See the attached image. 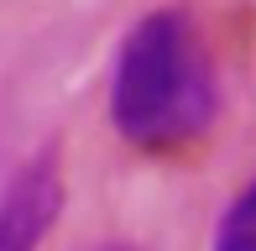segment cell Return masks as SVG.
I'll list each match as a JSON object with an SVG mask.
<instances>
[{"instance_id":"277c9868","label":"cell","mask_w":256,"mask_h":251,"mask_svg":"<svg viewBox=\"0 0 256 251\" xmlns=\"http://www.w3.org/2000/svg\"><path fill=\"white\" fill-rule=\"evenodd\" d=\"M100 251H131V246H100Z\"/></svg>"},{"instance_id":"3957f363","label":"cell","mask_w":256,"mask_h":251,"mask_svg":"<svg viewBox=\"0 0 256 251\" xmlns=\"http://www.w3.org/2000/svg\"><path fill=\"white\" fill-rule=\"evenodd\" d=\"M214 251H256V184L225 210L214 230Z\"/></svg>"},{"instance_id":"7a4b0ae2","label":"cell","mask_w":256,"mask_h":251,"mask_svg":"<svg viewBox=\"0 0 256 251\" xmlns=\"http://www.w3.org/2000/svg\"><path fill=\"white\" fill-rule=\"evenodd\" d=\"M63 210V162L58 146H42L0 194V251H37Z\"/></svg>"},{"instance_id":"6da1fadb","label":"cell","mask_w":256,"mask_h":251,"mask_svg":"<svg viewBox=\"0 0 256 251\" xmlns=\"http://www.w3.org/2000/svg\"><path fill=\"white\" fill-rule=\"evenodd\" d=\"M220 84L204 32L183 6L146 10L126 32L110 74V126L142 152H172L214 126Z\"/></svg>"}]
</instances>
